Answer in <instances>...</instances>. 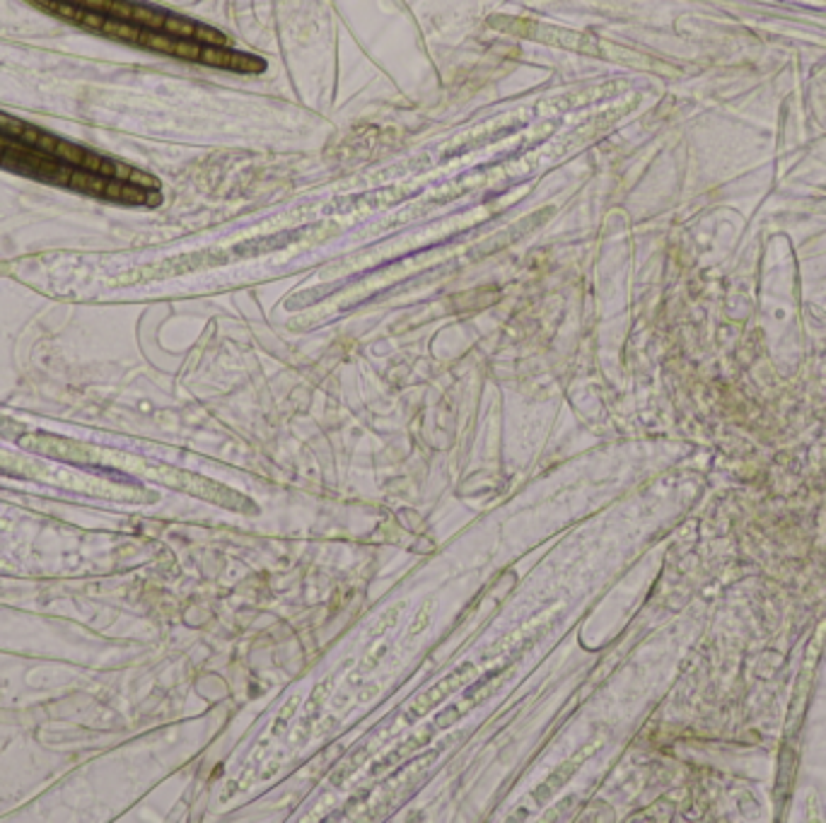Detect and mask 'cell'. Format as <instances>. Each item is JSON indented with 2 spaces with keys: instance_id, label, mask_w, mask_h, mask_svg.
<instances>
[{
  "instance_id": "8992f818",
  "label": "cell",
  "mask_w": 826,
  "mask_h": 823,
  "mask_svg": "<svg viewBox=\"0 0 826 823\" xmlns=\"http://www.w3.org/2000/svg\"><path fill=\"white\" fill-rule=\"evenodd\" d=\"M331 686H334V676H326L322 683H319L317 688L312 691V698L307 700V707H304V715H302V727H304V729L312 727L314 717H319L317 712L322 710V705L326 702V698H329Z\"/></svg>"
},
{
  "instance_id": "7c38bea8",
  "label": "cell",
  "mask_w": 826,
  "mask_h": 823,
  "mask_svg": "<svg viewBox=\"0 0 826 823\" xmlns=\"http://www.w3.org/2000/svg\"><path fill=\"white\" fill-rule=\"evenodd\" d=\"M358 756H351V759H348L344 766L339 768V770L334 773V775H331V784H344V780L348 775H351L353 770H356L358 766H360L363 761H365V756H367V746H363V749H358L356 751Z\"/></svg>"
},
{
  "instance_id": "5bb4252c",
  "label": "cell",
  "mask_w": 826,
  "mask_h": 823,
  "mask_svg": "<svg viewBox=\"0 0 826 823\" xmlns=\"http://www.w3.org/2000/svg\"><path fill=\"white\" fill-rule=\"evenodd\" d=\"M128 182L133 184V186H140V189H145V191H160V182H157V179L152 177V174L140 172V169H133V172H130V179H128Z\"/></svg>"
},
{
  "instance_id": "6da1fadb",
  "label": "cell",
  "mask_w": 826,
  "mask_h": 823,
  "mask_svg": "<svg viewBox=\"0 0 826 823\" xmlns=\"http://www.w3.org/2000/svg\"><path fill=\"white\" fill-rule=\"evenodd\" d=\"M172 483L177 488H184V490H189V493L198 495V498L208 500V503L227 507V510L247 512V515H254V512H257V505H254L249 498L239 495L237 490H232V488H225V486H220V483L208 481V478H198V476H191V473L174 471Z\"/></svg>"
},
{
  "instance_id": "4316f807",
  "label": "cell",
  "mask_w": 826,
  "mask_h": 823,
  "mask_svg": "<svg viewBox=\"0 0 826 823\" xmlns=\"http://www.w3.org/2000/svg\"><path fill=\"white\" fill-rule=\"evenodd\" d=\"M114 167H116V162H114V160H102L100 174L104 179H114Z\"/></svg>"
},
{
  "instance_id": "ffe728a7",
  "label": "cell",
  "mask_w": 826,
  "mask_h": 823,
  "mask_svg": "<svg viewBox=\"0 0 826 823\" xmlns=\"http://www.w3.org/2000/svg\"><path fill=\"white\" fill-rule=\"evenodd\" d=\"M104 20H107L104 13H97V10H85V13H83V20H80V25H85V27H90V29H97V32H100L102 25H104Z\"/></svg>"
},
{
  "instance_id": "9a60e30c",
  "label": "cell",
  "mask_w": 826,
  "mask_h": 823,
  "mask_svg": "<svg viewBox=\"0 0 826 823\" xmlns=\"http://www.w3.org/2000/svg\"><path fill=\"white\" fill-rule=\"evenodd\" d=\"M25 126H27V123L18 121V118L8 116V114H0V133H3V135H10V138H20Z\"/></svg>"
},
{
  "instance_id": "cb8c5ba5",
  "label": "cell",
  "mask_w": 826,
  "mask_h": 823,
  "mask_svg": "<svg viewBox=\"0 0 826 823\" xmlns=\"http://www.w3.org/2000/svg\"><path fill=\"white\" fill-rule=\"evenodd\" d=\"M39 135H41V128H36V126H25V130H22V135H20V143H25L27 148H34L36 145V140H39Z\"/></svg>"
},
{
  "instance_id": "603a6c76",
  "label": "cell",
  "mask_w": 826,
  "mask_h": 823,
  "mask_svg": "<svg viewBox=\"0 0 826 823\" xmlns=\"http://www.w3.org/2000/svg\"><path fill=\"white\" fill-rule=\"evenodd\" d=\"M126 182H119V179H107V186H104V198H111V200H121V189Z\"/></svg>"
},
{
  "instance_id": "52a82bcc",
  "label": "cell",
  "mask_w": 826,
  "mask_h": 823,
  "mask_svg": "<svg viewBox=\"0 0 826 823\" xmlns=\"http://www.w3.org/2000/svg\"><path fill=\"white\" fill-rule=\"evenodd\" d=\"M68 186H73L75 191H83V193L102 196L104 193V186H107V179L102 177V174H92V172H85V169L75 167Z\"/></svg>"
},
{
  "instance_id": "8fae6325",
  "label": "cell",
  "mask_w": 826,
  "mask_h": 823,
  "mask_svg": "<svg viewBox=\"0 0 826 823\" xmlns=\"http://www.w3.org/2000/svg\"><path fill=\"white\" fill-rule=\"evenodd\" d=\"M85 152H87V150H83V148H80V145H75V143H68V140H58V145H56V152H53V155H56L61 162H65V165L80 167V162H83Z\"/></svg>"
},
{
  "instance_id": "44dd1931",
  "label": "cell",
  "mask_w": 826,
  "mask_h": 823,
  "mask_svg": "<svg viewBox=\"0 0 826 823\" xmlns=\"http://www.w3.org/2000/svg\"><path fill=\"white\" fill-rule=\"evenodd\" d=\"M56 145H58V138L56 135H51V133H43L41 130V135H39V140H36V145H34V150H39V152H56Z\"/></svg>"
},
{
  "instance_id": "30bf717a",
  "label": "cell",
  "mask_w": 826,
  "mask_h": 823,
  "mask_svg": "<svg viewBox=\"0 0 826 823\" xmlns=\"http://www.w3.org/2000/svg\"><path fill=\"white\" fill-rule=\"evenodd\" d=\"M177 41L179 39H174L167 32H155V29H143L138 39L140 46L152 48V51H160V53H170V56H174V51H177Z\"/></svg>"
},
{
  "instance_id": "d6986e66",
  "label": "cell",
  "mask_w": 826,
  "mask_h": 823,
  "mask_svg": "<svg viewBox=\"0 0 826 823\" xmlns=\"http://www.w3.org/2000/svg\"><path fill=\"white\" fill-rule=\"evenodd\" d=\"M401 608H404V601H401V604H396V606H394V608H389V611H387V613H384V615H382V620H379V623H377V625H374V630H372V635H374V637H379V635H382V633H384V630H387V628H389V625H391V623H394V620H396V615H399V611H401Z\"/></svg>"
},
{
  "instance_id": "7a4b0ae2",
  "label": "cell",
  "mask_w": 826,
  "mask_h": 823,
  "mask_svg": "<svg viewBox=\"0 0 826 823\" xmlns=\"http://www.w3.org/2000/svg\"><path fill=\"white\" fill-rule=\"evenodd\" d=\"M474 674H476L474 664H471V662H461L459 667H454L447 676H442L438 683H433L431 688H426L421 695L413 698V702L409 705V715H406V719L411 722V719H418V717L428 715V712H431L433 707H438L447 695L456 693L461 686H466L469 681H474Z\"/></svg>"
},
{
  "instance_id": "3957f363",
  "label": "cell",
  "mask_w": 826,
  "mask_h": 823,
  "mask_svg": "<svg viewBox=\"0 0 826 823\" xmlns=\"http://www.w3.org/2000/svg\"><path fill=\"white\" fill-rule=\"evenodd\" d=\"M500 674H503V669H493V672L483 674L481 679H476L474 683L469 686V691H466V693H464V698H461V702H459V705H449L447 710H442L438 717H435V727H438V729H447V727H452V724L456 722V719H461V717H464V712L469 710V707H476L478 702H481L483 698H486V688L493 683V681H498V679H500Z\"/></svg>"
},
{
  "instance_id": "e0dca14e",
  "label": "cell",
  "mask_w": 826,
  "mask_h": 823,
  "mask_svg": "<svg viewBox=\"0 0 826 823\" xmlns=\"http://www.w3.org/2000/svg\"><path fill=\"white\" fill-rule=\"evenodd\" d=\"M431 611H433V604L428 601L426 606H423L421 611L416 613V620L411 623L409 635H418V633H423V630L428 628V623H431Z\"/></svg>"
},
{
  "instance_id": "ac0fdd59",
  "label": "cell",
  "mask_w": 826,
  "mask_h": 823,
  "mask_svg": "<svg viewBox=\"0 0 826 823\" xmlns=\"http://www.w3.org/2000/svg\"><path fill=\"white\" fill-rule=\"evenodd\" d=\"M295 710H297V695H292V698H290V700H287V702H285V705H283V707H280V712H278V715H280V717H278V722H276V727H273V732H280V729H283V727H285V724H287V722H290V719H292V712H295Z\"/></svg>"
},
{
  "instance_id": "4fadbf2b",
  "label": "cell",
  "mask_w": 826,
  "mask_h": 823,
  "mask_svg": "<svg viewBox=\"0 0 826 823\" xmlns=\"http://www.w3.org/2000/svg\"><path fill=\"white\" fill-rule=\"evenodd\" d=\"M107 18L130 22V18H133V3H126V0H111V5H109V10H107Z\"/></svg>"
},
{
  "instance_id": "d4e9b609",
  "label": "cell",
  "mask_w": 826,
  "mask_h": 823,
  "mask_svg": "<svg viewBox=\"0 0 826 823\" xmlns=\"http://www.w3.org/2000/svg\"><path fill=\"white\" fill-rule=\"evenodd\" d=\"M109 5H111V0H80V8L85 10H97V13H104L109 10Z\"/></svg>"
},
{
  "instance_id": "7402d4cb",
  "label": "cell",
  "mask_w": 826,
  "mask_h": 823,
  "mask_svg": "<svg viewBox=\"0 0 826 823\" xmlns=\"http://www.w3.org/2000/svg\"><path fill=\"white\" fill-rule=\"evenodd\" d=\"M102 160H104V157L95 155V152H85L83 162H80V169H85V172H92V174H100Z\"/></svg>"
},
{
  "instance_id": "277c9868",
  "label": "cell",
  "mask_w": 826,
  "mask_h": 823,
  "mask_svg": "<svg viewBox=\"0 0 826 823\" xmlns=\"http://www.w3.org/2000/svg\"><path fill=\"white\" fill-rule=\"evenodd\" d=\"M592 749H595V746H587V749L578 751V754H575L573 759L565 761L563 766H558L556 770H553L551 775H548L546 780H543V782L539 784V787H536L534 792H532L534 802H536V804H546L548 799L553 797V794L561 792L565 784H568V780H573V775L578 773V768L583 766V761L587 759V756H590Z\"/></svg>"
},
{
  "instance_id": "484cf974",
  "label": "cell",
  "mask_w": 826,
  "mask_h": 823,
  "mask_svg": "<svg viewBox=\"0 0 826 823\" xmlns=\"http://www.w3.org/2000/svg\"><path fill=\"white\" fill-rule=\"evenodd\" d=\"M130 172H133V167L123 165V162H116V167H114V179H119V182H128Z\"/></svg>"
},
{
  "instance_id": "83f0119b",
  "label": "cell",
  "mask_w": 826,
  "mask_h": 823,
  "mask_svg": "<svg viewBox=\"0 0 826 823\" xmlns=\"http://www.w3.org/2000/svg\"><path fill=\"white\" fill-rule=\"evenodd\" d=\"M3 152H5V150H3V148H0V162H3Z\"/></svg>"
},
{
  "instance_id": "2e32d148",
  "label": "cell",
  "mask_w": 826,
  "mask_h": 823,
  "mask_svg": "<svg viewBox=\"0 0 826 823\" xmlns=\"http://www.w3.org/2000/svg\"><path fill=\"white\" fill-rule=\"evenodd\" d=\"M384 652H387V642H382V645H379L377 650H370L367 655H365V659L360 662V667H358V672H360V674L372 672V669L377 667L379 662H382V655H384Z\"/></svg>"
},
{
  "instance_id": "ba28073f",
  "label": "cell",
  "mask_w": 826,
  "mask_h": 823,
  "mask_svg": "<svg viewBox=\"0 0 826 823\" xmlns=\"http://www.w3.org/2000/svg\"><path fill=\"white\" fill-rule=\"evenodd\" d=\"M428 734H431V729H426V732H423V737H418V739H409V741H404V744H399V746H396L394 751H389V754L384 756V759H379V761L372 766V775H379V773H384V770H387V768L394 766V763L399 761L404 754H409V751L418 749V746H421V744H426V741H428Z\"/></svg>"
},
{
  "instance_id": "9c48e42d",
  "label": "cell",
  "mask_w": 826,
  "mask_h": 823,
  "mask_svg": "<svg viewBox=\"0 0 826 823\" xmlns=\"http://www.w3.org/2000/svg\"><path fill=\"white\" fill-rule=\"evenodd\" d=\"M165 20L167 13H162V10L148 8V5H133V18H130V22L143 27V29L165 32Z\"/></svg>"
},
{
  "instance_id": "5b68a950",
  "label": "cell",
  "mask_w": 826,
  "mask_h": 823,
  "mask_svg": "<svg viewBox=\"0 0 826 823\" xmlns=\"http://www.w3.org/2000/svg\"><path fill=\"white\" fill-rule=\"evenodd\" d=\"M102 34L111 36V39H119V41H128V43H138L140 39V32H143V27L133 25V22H126V20H114V18H107L104 25H102Z\"/></svg>"
}]
</instances>
